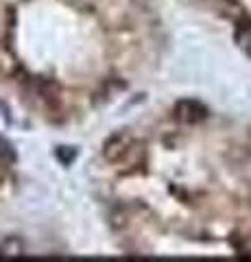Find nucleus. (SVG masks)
<instances>
[{"instance_id":"f03ea898","label":"nucleus","mask_w":251,"mask_h":262,"mask_svg":"<svg viewBox=\"0 0 251 262\" xmlns=\"http://www.w3.org/2000/svg\"><path fill=\"white\" fill-rule=\"evenodd\" d=\"M0 160L7 162V164L15 162V151H13V146H11L9 140H5V138H0Z\"/></svg>"},{"instance_id":"f257e3e1","label":"nucleus","mask_w":251,"mask_h":262,"mask_svg":"<svg viewBox=\"0 0 251 262\" xmlns=\"http://www.w3.org/2000/svg\"><path fill=\"white\" fill-rule=\"evenodd\" d=\"M208 116V110L199 101H179L175 105V118L181 122H199Z\"/></svg>"}]
</instances>
